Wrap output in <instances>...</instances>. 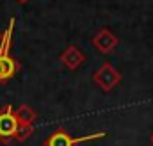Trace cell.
I'll return each mask as SVG.
<instances>
[{
  "label": "cell",
  "instance_id": "6da1fadb",
  "mask_svg": "<svg viewBox=\"0 0 153 146\" xmlns=\"http://www.w3.org/2000/svg\"><path fill=\"white\" fill-rule=\"evenodd\" d=\"M13 31H14V18L9 20V25L0 34V82L11 80L20 70V63L11 55Z\"/></svg>",
  "mask_w": 153,
  "mask_h": 146
},
{
  "label": "cell",
  "instance_id": "7a4b0ae2",
  "mask_svg": "<svg viewBox=\"0 0 153 146\" xmlns=\"http://www.w3.org/2000/svg\"><path fill=\"white\" fill-rule=\"evenodd\" d=\"M107 136V132H94V134H87L82 137H71L62 127H59L53 134H50L45 141V146H76L80 143H87V141H96V139H103Z\"/></svg>",
  "mask_w": 153,
  "mask_h": 146
},
{
  "label": "cell",
  "instance_id": "3957f363",
  "mask_svg": "<svg viewBox=\"0 0 153 146\" xmlns=\"http://www.w3.org/2000/svg\"><path fill=\"white\" fill-rule=\"evenodd\" d=\"M16 130H18V119L14 116L13 105H4L0 109V143L2 145L13 143Z\"/></svg>",
  "mask_w": 153,
  "mask_h": 146
},
{
  "label": "cell",
  "instance_id": "277c9868",
  "mask_svg": "<svg viewBox=\"0 0 153 146\" xmlns=\"http://www.w3.org/2000/svg\"><path fill=\"white\" fill-rule=\"evenodd\" d=\"M93 80H94V84H96L102 91L109 93V91H112L116 86L121 82V73L117 72L111 63H103V64L94 72Z\"/></svg>",
  "mask_w": 153,
  "mask_h": 146
},
{
  "label": "cell",
  "instance_id": "5b68a950",
  "mask_svg": "<svg viewBox=\"0 0 153 146\" xmlns=\"http://www.w3.org/2000/svg\"><path fill=\"white\" fill-rule=\"evenodd\" d=\"M119 45V39L114 32H111L109 29H102L98 31L93 37V46L100 52V54H111L116 46Z\"/></svg>",
  "mask_w": 153,
  "mask_h": 146
},
{
  "label": "cell",
  "instance_id": "8992f818",
  "mask_svg": "<svg viewBox=\"0 0 153 146\" xmlns=\"http://www.w3.org/2000/svg\"><path fill=\"white\" fill-rule=\"evenodd\" d=\"M59 61H61V64H62L64 68H68V70H76V68L85 61V55L76 48L75 45H70V46L59 55Z\"/></svg>",
  "mask_w": 153,
  "mask_h": 146
},
{
  "label": "cell",
  "instance_id": "52a82bcc",
  "mask_svg": "<svg viewBox=\"0 0 153 146\" xmlns=\"http://www.w3.org/2000/svg\"><path fill=\"white\" fill-rule=\"evenodd\" d=\"M14 116L18 119V125H34V121L38 119V112L30 105H20L18 109H14Z\"/></svg>",
  "mask_w": 153,
  "mask_h": 146
},
{
  "label": "cell",
  "instance_id": "ba28073f",
  "mask_svg": "<svg viewBox=\"0 0 153 146\" xmlns=\"http://www.w3.org/2000/svg\"><path fill=\"white\" fill-rule=\"evenodd\" d=\"M34 132V125H18V130L14 134V141L16 143H25Z\"/></svg>",
  "mask_w": 153,
  "mask_h": 146
},
{
  "label": "cell",
  "instance_id": "9c48e42d",
  "mask_svg": "<svg viewBox=\"0 0 153 146\" xmlns=\"http://www.w3.org/2000/svg\"><path fill=\"white\" fill-rule=\"evenodd\" d=\"M16 2H20V4H27L29 0H16Z\"/></svg>",
  "mask_w": 153,
  "mask_h": 146
},
{
  "label": "cell",
  "instance_id": "30bf717a",
  "mask_svg": "<svg viewBox=\"0 0 153 146\" xmlns=\"http://www.w3.org/2000/svg\"><path fill=\"white\" fill-rule=\"evenodd\" d=\"M152 145H153V134H152Z\"/></svg>",
  "mask_w": 153,
  "mask_h": 146
}]
</instances>
